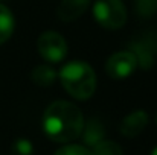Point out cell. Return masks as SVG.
Masks as SVG:
<instances>
[{
    "mask_svg": "<svg viewBox=\"0 0 157 155\" xmlns=\"http://www.w3.org/2000/svg\"><path fill=\"white\" fill-rule=\"evenodd\" d=\"M84 116L75 103L55 101L43 114V131L55 143H69L81 137L84 129Z\"/></svg>",
    "mask_w": 157,
    "mask_h": 155,
    "instance_id": "cell-1",
    "label": "cell"
},
{
    "mask_svg": "<svg viewBox=\"0 0 157 155\" xmlns=\"http://www.w3.org/2000/svg\"><path fill=\"white\" fill-rule=\"evenodd\" d=\"M59 82L67 94L76 101H89L96 90V73L93 67L81 59L69 61L58 73Z\"/></svg>",
    "mask_w": 157,
    "mask_h": 155,
    "instance_id": "cell-2",
    "label": "cell"
},
{
    "mask_svg": "<svg viewBox=\"0 0 157 155\" xmlns=\"http://www.w3.org/2000/svg\"><path fill=\"white\" fill-rule=\"evenodd\" d=\"M93 18L101 28L108 31H117L127 23V6L122 0H95Z\"/></svg>",
    "mask_w": 157,
    "mask_h": 155,
    "instance_id": "cell-3",
    "label": "cell"
},
{
    "mask_svg": "<svg viewBox=\"0 0 157 155\" xmlns=\"http://www.w3.org/2000/svg\"><path fill=\"white\" fill-rule=\"evenodd\" d=\"M37 49L40 56L49 64H58L64 61L69 50L66 38L55 31H46L38 37Z\"/></svg>",
    "mask_w": 157,
    "mask_h": 155,
    "instance_id": "cell-4",
    "label": "cell"
},
{
    "mask_svg": "<svg viewBox=\"0 0 157 155\" xmlns=\"http://www.w3.org/2000/svg\"><path fill=\"white\" fill-rule=\"evenodd\" d=\"M105 73L111 79H125L131 76L137 68L136 55L130 50H119L105 61Z\"/></svg>",
    "mask_w": 157,
    "mask_h": 155,
    "instance_id": "cell-5",
    "label": "cell"
},
{
    "mask_svg": "<svg viewBox=\"0 0 157 155\" xmlns=\"http://www.w3.org/2000/svg\"><path fill=\"white\" fill-rule=\"evenodd\" d=\"M148 122H150L148 113L145 109H136L122 119L119 126L121 134L124 137H137L147 128Z\"/></svg>",
    "mask_w": 157,
    "mask_h": 155,
    "instance_id": "cell-6",
    "label": "cell"
},
{
    "mask_svg": "<svg viewBox=\"0 0 157 155\" xmlns=\"http://www.w3.org/2000/svg\"><path fill=\"white\" fill-rule=\"evenodd\" d=\"M92 0H61L56 9V15L61 21L70 23L84 15L90 8Z\"/></svg>",
    "mask_w": 157,
    "mask_h": 155,
    "instance_id": "cell-7",
    "label": "cell"
},
{
    "mask_svg": "<svg viewBox=\"0 0 157 155\" xmlns=\"http://www.w3.org/2000/svg\"><path fill=\"white\" fill-rule=\"evenodd\" d=\"M156 44H153L151 40H140L134 41L130 46V50L136 55L137 67H142L144 70H150L154 65V55H156Z\"/></svg>",
    "mask_w": 157,
    "mask_h": 155,
    "instance_id": "cell-8",
    "label": "cell"
},
{
    "mask_svg": "<svg viewBox=\"0 0 157 155\" xmlns=\"http://www.w3.org/2000/svg\"><path fill=\"white\" fill-rule=\"evenodd\" d=\"M58 73L49 64H40L31 72V79L38 87H51L56 81Z\"/></svg>",
    "mask_w": 157,
    "mask_h": 155,
    "instance_id": "cell-9",
    "label": "cell"
},
{
    "mask_svg": "<svg viewBox=\"0 0 157 155\" xmlns=\"http://www.w3.org/2000/svg\"><path fill=\"white\" fill-rule=\"evenodd\" d=\"M104 134H105V129L102 126V123L98 119H92V120H89L87 125H84V129H82L81 135L84 138V143L87 146L93 148L96 143L104 140Z\"/></svg>",
    "mask_w": 157,
    "mask_h": 155,
    "instance_id": "cell-10",
    "label": "cell"
},
{
    "mask_svg": "<svg viewBox=\"0 0 157 155\" xmlns=\"http://www.w3.org/2000/svg\"><path fill=\"white\" fill-rule=\"evenodd\" d=\"M14 28H15V20L11 9L0 3V44L6 43L12 37Z\"/></svg>",
    "mask_w": 157,
    "mask_h": 155,
    "instance_id": "cell-11",
    "label": "cell"
},
{
    "mask_svg": "<svg viewBox=\"0 0 157 155\" xmlns=\"http://www.w3.org/2000/svg\"><path fill=\"white\" fill-rule=\"evenodd\" d=\"M92 155H124L121 145L113 140H101L92 148Z\"/></svg>",
    "mask_w": 157,
    "mask_h": 155,
    "instance_id": "cell-12",
    "label": "cell"
},
{
    "mask_svg": "<svg viewBox=\"0 0 157 155\" xmlns=\"http://www.w3.org/2000/svg\"><path fill=\"white\" fill-rule=\"evenodd\" d=\"M136 11L139 17L150 18L157 14V0H136Z\"/></svg>",
    "mask_w": 157,
    "mask_h": 155,
    "instance_id": "cell-13",
    "label": "cell"
},
{
    "mask_svg": "<svg viewBox=\"0 0 157 155\" xmlns=\"http://www.w3.org/2000/svg\"><path fill=\"white\" fill-rule=\"evenodd\" d=\"M14 155H34V145L28 138H17L12 145Z\"/></svg>",
    "mask_w": 157,
    "mask_h": 155,
    "instance_id": "cell-14",
    "label": "cell"
},
{
    "mask_svg": "<svg viewBox=\"0 0 157 155\" xmlns=\"http://www.w3.org/2000/svg\"><path fill=\"white\" fill-rule=\"evenodd\" d=\"M53 155H92L90 149L81 145H66L59 148Z\"/></svg>",
    "mask_w": 157,
    "mask_h": 155,
    "instance_id": "cell-15",
    "label": "cell"
},
{
    "mask_svg": "<svg viewBox=\"0 0 157 155\" xmlns=\"http://www.w3.org/2000/svg\"><path fill=\"white\" fill-rule=\"evenodd\" d=\"M151 155H157V148H154V149H153V152H151Z\"/></svg>",
    "mask_w": 157,
    "mask_h": 155,
    "instance_id": "cell-16",
    "label": "cell"
},
{
    "mask_svg": "<svg viewBox=\"0 0 157 155\" xmlns=\"http://www.w3.org/2000/svg\"><path fill=\"white\" fill-rule=\"evenodd\" d=\"M156 122H157V116H156Z\"/></svg>",
    "mask_w": 157,
    "mask_h": 155,
    "instance_id": "cell-17",
    "label": "cell"
}]
</instances>
